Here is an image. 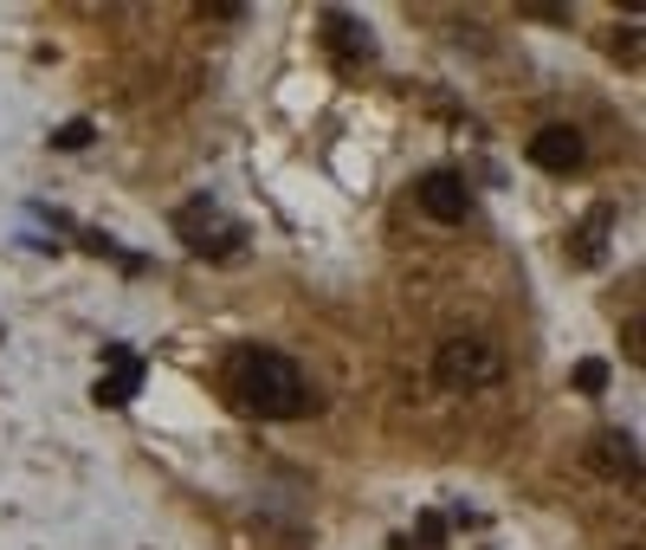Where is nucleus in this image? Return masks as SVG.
Here are the masks:
<instances>
[{"mask_svg":"<svg viewBox=\"0 0 646 550\" xmlns=\"http://www.w3.org/2000/svg\"><path fill=\"white\" fill-rule=\"evenodd\" d=\"M420 545H427V550L446 545V518H440V512H427V518H420Z\"/></svg>","mask_w":646,"mask_h":550,"instance_id":"nucleus-13","label":"nucleus"},{"mask_svg":"<svg viewBox=\"0 0 646 550\" xmlns=\"http://www.w3.org/2000/svg\"><path fill=\"white\" fill-rule=\"evenodd\" d=\"M615 59H621V65H641V26H621V33H615Z\"/></svg>","mask_w":646,"mask_h":550,"instance_id":"nucleus-12","label":"nucleus"},{"mask_svg":"<svg viewBox=\"0 0 646 550\" xmlns=\"http://www.w3.org/2000/svg\"><path fill=\"white\" fill-rule=\"evenodd\" d=\"M227 389H233V402L258 421H297V414H317V389H311V376L291 363V357H278V350H240L233 363H227Z\"/></svg>","mask_w":646,"mask_h":550,"instance_id":"nucleus-1","label":"nucleus"},{"mask_svg":"<svg viewBox=\"0 0 646 550\" xmlns=\"http://www.w3.org/2000/svg\"><path fill=\"white\" fill-rule=\"evenodd\" d=\"M91 137H98V124H91V117H72V124L52 130V149H85Z\"/></svg>","mask_w":646,"mask_h":550,"instance_id":"nucleus-11","label":"nucleus"},{"mask_svg":"<svg viewBox=\"0 0 646 550\" xmlns=\"http://www.w3.org/2000/svg\"><path fill=\"white\" fill-rule=\"evenodd\" d=\"M498 350L485 343V337H446L440 343V357H433V383L440 389H485V383H498Z\"/></svg>","mask_w":646,"mask_h":550,"instance_id":"nucleus-3","label":"nucleus"},{"mask_svg":"<svg viewBox=\"0 0 646 550\" xmlns=\"http://www.w3.org/2000/svg\"><path fill=\"white\" fill-rule=\"evenodd\" d=\"M608 227H615V208H595V214L575 227L569 260H575V266H601V260H608Z\"/></svg>","mask_w":646,"mask_h":550,"instance_id":"nucleus-9","label":"nucleus"},{"mask_svg":"<svg viewBox=\"0 0 646 550\" xmlns=\"http://www.w3.org/2000/svg\"><path fill=\"white\" fill-rule=\"evenodd\" d=\"M582 155H588V142L575 124H543L536 137H530V162L543 168V175H569V168H582Z\"/></svg>","mask_w":646,"mask_h":550,"instance_id":"nucleus-5","label":"nucleus"},{"mask_svg":"<svg viewBox=\"0 0 646 550\" xmlns=\"http://www.w3.org/2000/svg\"><path fill=\"white\" fill-rule=\"evenodd\" d=\"M324 46H330L343 65H369V59H376L369 20H356V13H343V7H324Z\"/></svg>","mask_w":646,"mask_h":550,"instance_id":"nucleus-7","label":"nucleus"},{"mask_svg":"<svg viewBox=\"0 0 646 550\" xmlns=\"http://www.w3.org/2000/svg\"><path fill=\"white\" fill-rule=\"evenodd\" d=\"M175 234H181V247L201 253V260H233L240 240H246V227L227 221L214 201H188V208H175Z\"/></svg>","mask_w":646,"mask_h":550,"instance_id":"nucleus-2","label":"nucleus"},{"mask_svg":"<svg viewBox=\"0 0 646 550\" xmlns=\"http://www.w3.org/2000/svg\"><path fill=\"white\" fill-rule=\"evenodd\" d=\"M569 383H575V396H601V389H608V363H601V357H582V363L569 370Z\"/></svg>","mask_w":646,"mask_h":550,"instance_id":"nucleus-10","label":"nucleus"},{"mask_svg":"<svg viewBox=\"0 0 646 550\" xmlns=\"http://www.w3.org/2000/svg\"><path fill=\"white\" fill-rule=\"evenodd\" d=\"M414 201H420L440 227H459V221L472 214V188H466V175H453V168H427L420 188H414Z\"/></svg>","mask_w":646,"mask_h":550,"instance_id":"nucleus-4","label":"nucleus"},{"mask_svg":"<svg viewBox=\"0 0 646 550\" xmlns=\"http://www.w3.org/2000/svg\"><path fill=\"white\" fill-rule=\"evenodd\" d=\"M588 466L608 473V479H641V447H634V434L601 427V434L588 440Z\"/></svg>","mask_w":646,"mask_h":550,"instance_id":"nucleus-8","label":"nucleus"},{"mask_svg":"<svg viewBox=\"0 0 646 550\" xmlns=\"http://www.w3.org/2000/svg\"><path fill=\"white\" fill-rule=\"evenodd\" d=\"M136 389H142V357L124 350V343H104V376H98L91 402H98V409H124Z\"/></svg>","mask_w":646,"mask_h":550,"instance_id":"nucleus-6","label":"nucleus"}]
</instances>
